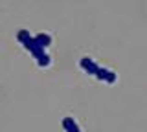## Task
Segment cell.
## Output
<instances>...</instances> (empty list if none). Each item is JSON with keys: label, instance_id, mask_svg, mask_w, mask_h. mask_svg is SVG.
Returning <instances> with one entry per match:
<instances>
[{"label": "cell", "instance_id": "1", "mask_svg": "<svg viewBox=\"0 0 147 132\" xmlns=\"http://www.w3.org/2000/svg\"><path fill=\"white\" fill-rule=\"evenodd\" d=\"M17 39H18V42H22L24 46L30 50V53L37 59V62H39V66H48L50 64V57L46 55V52H44V48L40 46L39 42H37V39L35 37H31L30 33H28L26 29H20L17 33Z\"/></svg>", "mask_w": 147, "mask_h": 132}, {"label": "cell", "instance_id": "4", "mask_svg": "<svg viewBox=\"0 0 147 132\" xmlns=\"http://www.w3.org/2000/svg\"><path fill=\"white\" fill-rule=\"evenodd\" d=\"M63 127H64L66 132H81L79 127H77V123H76V119H72V117H64V119H63Z\"/></svg>", "mask_w": 147, "mask_h": 132}, {"label": "cell", "instance_id": "5", "mask_svg": "<svg viewBox=\"0 0 147 132\" xmlns=\"http://www.w3.org/2000/svg\"><path fill=\"white\" fill-rule=\"evenodd\" d=\"M35 39H37V42H39L42 48H46V46H50V44H52V37H50V35H46V33L37 35Z\"/></svg>", "mask_w": 147, "mask_h": 132}, {"label": "cell", "instance_id": "2", "mask_svg": "<svg viewBox=\"0 0 147 132\" xmlns=\"http://www.w3.org/2000/svg\"><path fill=\"white\" fill-rule=\"evenodd\" d=\"M79 64H81L83 70H85L86 74H90V75H98V72H99V68H101V66L96 64L94 61H90V59H86V57H85V59H81Z\"/></svg>", "mask_w": 147, "mask_h": 132}, {"label": "cell", "instance_id": "3", "mask_svg": "<svg viewBox=\"0 0 147 132\" xmlns=\"http://www.w3.org/2000/svg\"><path fill=\"white\" fill-rule=\"evenodd\" d=\"M96 77L101 79V81H107V83H110V84L116 81V74L110 72V70H107V68H103V66L99 68V72H98V75H96Z\"/></svg>", "mask_w": 147, "mask_h": 132}]
</instances>
